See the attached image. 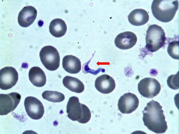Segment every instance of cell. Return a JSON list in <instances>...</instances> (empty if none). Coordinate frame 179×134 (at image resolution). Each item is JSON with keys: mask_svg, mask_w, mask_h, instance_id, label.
I'll return each mask as SVG.
<instances>
[{"mask_svg": "<svg viewBox=\"0 0 179 134\" xmlns=\"http://www.w3.org/2000/svg\"><path fill=\"white\" fill-rule=\"evenodd\" d=\"M138 88L139 93L143 96L148 98H152L160 93L161 85L155 79L146 77L139 82Z\"/></svg>", "mask_w": 179, "mask_h": 134, "instance_id": "5b68a950", "label": "cell"}, {"mask_svg": "<svg viewBox=\"0 0 179 134\" xmlns=\"http://www.w3.org/2000/svg\"><path fill=\"white\" fill-rule=\"evenodd\" d=\"M162 108L158 102L152 100L142 111L144 125L156 133H164L168 128Z\"/></svg>", "mask_w": 179, "mask_h": 134, "instance_id": "6da1fadb", "label": "cell"}, {"mask_svg": "<svg viewBox=\"0 0 179 134\" xmlns=\"http://www.w3.org/2000/svg\"><path fill=\"white\" fill-rule=\"evenodd\" d=\"M67 28L64 21L57 18L53 20L50 23L49 31L51 34L56 38H60L65 34Z\"/></svg>", "mask_w": 179, "mask_h": 134, "instance_id": "e0dca14e", "label": "cell"}, {"mask_svg": "<svg viewBox=\"0 0 179 134\" xmlns=\"http://www.w3.org/2000/svg\"><path fill=\"white\" fill-rule=\"evenodd\" d=\"M62 66L64 69L71 74H76L81 69V62L79 58L71 55H67L63 58Z\"/></svg>", "mask_w": 179, "mask_h": 134, "instance_id": "5bb4252c", "label": "cell"}, {"mask_svg": "<svg viewBox=\"0 0 179 134\" xmlns=\"http://www.w3.org/2000/svg\"><path fill=\"white\" fill-rule=\"evenodd\" d=\"M26 111L31 119L38 120L44 113V108L41 102L37 98L31 96L27 97L24 103Z\"/></svg>", "mask_w": 179, "mask_h": 134, "instance_id": "52a82bcc", "label": "cell"}, {"mask_svg": "<svg viewBox=\"0 0 179 134\" xmlns=\"http://www.w3.org/2000/svg\"><path fill=\"white\" fill-rule=\"evenodd\" d=\"M166 39L165 32L161 26L151 25L146 32L145 47L150 52H156L164 46Z\"/></svg>", "mask_w": 179, "mask_h": 134, "instance_id": "3957f363", "label": "cell"}, {"mask_svg": "<svg viewBox=\"0 0 179 134\" xmlns=\"http://www.w3.org/2000/svg\"><path fill=\"white\" fill-rule=\"evenodd\" d=\"M67 113L69 118L73 121H79L83 114L82 104L80 103L78 97H70L67 105Z\"/></svg>", "mask_w": 179, "mask_h": 134, "instance_id": "8fae6325", "label": "cell"}, {"mask_svg": "<svg viewBox=\"0 0 179 134\" xmlns=\"http://www.w3.org/2000/svg\"><path fill=\"white\" fill-rule=\"evenodd\" d=\"M129 22L135 26L143 25L147 23L149 19L147 12L142 9H136L132 11L128 17Z\"/></svg>", "mask_w": 179, "mask_h": 134, "instance_id": "9a60e30c", "label": "cell"}, {"mask_svg": "<svg viewBox=\"0 0 179 134\" xmlns=\"http://www.w3.org/2000/svg\"><path fill=\"white\" fill-rule=\"evenodd\" d=\"M178 8V0H153L151 5L154 17L165 23L170 22L173 19Z\"/></svg>", "mask_w": 179, "mask_h": 134, "instance_id": "7a4b0ae2", "label": "cell"}, {"mask_svg": "<svg viewBox=\"0 0 179 134\" xmlns=\"http://www.w3.org/2000/svg\"><path fill=\"white\" fill-rule=\"evenodd\" d=\"M28 76L31 83L34 86L41 87L44 86L46 82V77L43 71L40 68L34 66L29 70Z\"/></svg>", "mask_w": 179, "mask_h": 134, "instance_id": "2e32d148", "label": "cell"}, {"mask_svg": "<svg viewBox=\"0 0 179 134\" xmlns=\"http://www.w3.org/2000/svg\"><path fill=\"white\" fill-rule=\"evenodd\" d=\"M139 100L135 94L130 92L124 94L118 101V108L123 114H129L135 111L138 108Z\"/></svg>", "mask_w": 179, "mask_h": 134, "instance_id": "9c48e42d", "label": "cell"}, {"mask_svg": "<svg viewBox=\"0 0 179 134\" xmlns=\"http://www.w3.org/2000/svg\"><path fill=\"white\" fill-rule=\"evenodd\" d=\"M37 15V11L33 7H24L18 14V21L19 25L24 27H29L34 22Z\"/></svg>", "mask_w": 179, "mask_h": 134, "instance_id": "4fadbf2b", "label": "cell"}, {"mask_svg": "<svg viewBox=\"0 0 179 134\" xmlns=\"http://www.w3.org/2000/svg\"><path fill=\"white\" fill-rule=\"evenodd\" d=\"M167 52L172 58L179 59V41L174 40L169 43L167 48Z\"/></svg>", "mask_w": 179, "mask_h": 134, "instance_id": "ffe728a7", "label": "cell"}, {"mask_svg": "<svg viewBox=\"0 0 179 134\" xmlns=\"http://www.w3.org/2000/svg\"><path fill=\"white\" fill-rule=\"evenodd\" d=\"M21 95L17 92L0 94V115H5L13 111L21 99Z\"/></svg>", "mask_w": 179, "mask_h": 134, "instance_id": "8992f818", "label": "cell"}, {"mask_svg": "<svg viewBox=\"0 0 179 134\" xmlns=\"http://www.w3.org/2000/svg\"><path fill=\"white\" fill-rule=\"evenodd\" d=\"M42 96L44 99L53 102H60L65 99L63 94L55 91H44L42 93Z\"/></svg>", "mask_w": 179, "mask_h": 134, "instance_id": "d6986e66", "label": "cell"}, {"mask_svg": "<svg viewBox=\"0 0 179 134\" xmlns=\"http://www.w3.org/2000/svg\"><path fill=\"white\" fill-rule=\"evenodd\" d=\"M62 82L66 88L72 92L80 93L84 90V85L76 78L67 76L64 77Z\"/></svg>", "mask_w": 179, "mask_h": 134, "instance_id": "ac0fdd59", "label": "cell"}, {"mask_svg": "<svg viewBox=\"0 0 179 134\" xmlns=\"http://www.w3.org/2000/svg\"><path fill=\"white\" fill-rule=\"evenodd\" d=\"M137 40L135 34L130 31L119 34L115 40V43L118 48L123 50L130 49L136 44Z\"/></svg>", "mask_w": 179, "mask_h": 134, "instance_id": "30bf717a", "label": "cell"}, {"mask_svg": "<svg viewBox=\"0 0 179 134\" xmlns=\"http://www.w3.org/2000/svg\"><path fill=\"white\" fill-rule=\"evenodd\" d=\"M178 72L176 74L172 75L168 78L167 82L170 88L177 90L178 89Z\"/></svg>", "mask_w": 179, "mask_h": 134, "instance_id": "44dd1931", "label": "cell"}, {"mask_svg": "<svg viewBox=\"0 0 179 134\" xmlns=\"http://www.w3.org/2000/svg\"><path fill=\"white\" fill-rule=\"evenodd\" d=\"M18 80V74L16 70L12 67L7 66L0 70V88L7 90L16 85Z\"/></svg>", "mask_w": 179, "mask_h": 134, "instance_id": "ba28073f", "label": "cell"}, {"mask_svg": "<svg viewBox=\"0 0 179 134\" xmlns=\"http://www.w3.org/2000/svg\"><path fill=\"white\" fill-rule=\"evenodd\" d=\"M83 114L81 119L78 121L81 123L85 124L88 122L91 117V113L90 109L85 105L82 104Z\"/></svg>", "mask_w": 179, "mask_h": 134, "instance_id": "7402d4cb", "label": "cell"}, {"mask_svg": "<svg viewBox=\"0 0 179 134\" xmlns=\"http://www.w3.org/2000/svg\"><path fill=\"white\" fill-rule=\"evenodd\" d=\"M95 88L103 94H108L112 92L115 87L114 79L109 75L104 74L98 77L95 81Z\"/></svg>", "mask_w": 179, "mask_h": 134, "instance_id": "7c38bea8", "label": "cell"}, {"mask_svg": "<svg viewBox=\"0 0 179 134\" xmlns=\"http://www.w3.org/2000/svg\"><path fill=\"white\" fill-rule=\"evenodd\" d=\"M39 56L42 64L47 69L54 71L59 67L60 56L58 50L53 46H47L43 47Z\"/></svg>", "mask_w": 179, "mask_h": 134, "instance_id": "277c9868", "label": "cell"}]
</instances>
